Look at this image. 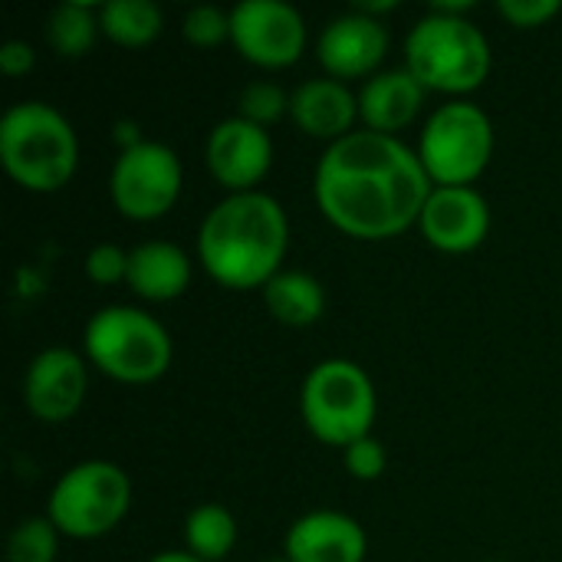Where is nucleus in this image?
Returning <instances> with one entry per match:
<instances>
[{
    "label": "nucleus",
    "instance_id": "obj_1",
    "mask_svg": "<svg viewBox=\"0 0 562 562\" xmlns=\"http://www.w3.org/2000/svg\"><path fill=\"white\" fill-rule=\"evenodd\" d=\"M435 184L405 142L352 132L333 142L313 178L323 217L356 240H389L422 221Z\"/></svg>",
    "mask_w": 562,
    "mask_h": 562
},
{
    "label": "nucleus",
    "instance_id": "obj_2",
    "mask_svg": "<svg viewBox=\"0 0 562 562\" xmlns=\"http://www.w3.org/2000/svg\"><path fill=\"white\" fill-rule=\"evenodd\" d=\"M290 217L263 191L227 194L198 231V260L227 290H263L286 260Z\"/></svg>",
    "mask_w": 562,
    "mask_h": 562
},
{
    "label": "nucleus",
    "instance_id": "obj_3",
    "mask_svg": "<svg viewBox=\"0 0 562 562\" xmlns=\"http://www.w3.org/2000/svg\"><path fill=\"white\" fill-rule=\"evenodd\" d=\"M0 165L33 194L66 188L79 168V138L69 119L49 102L26 99L0 119Z\"/></svg>",
    "mask_w": 562,
    "mask_h": 562
},
{
    "label": "nucleus",
    "instance_id": "obj_4",
    "mask_svg": "<svg viewBox=\"0 0 562 562\" xmlns=\"http://www.w3.org/2000/svg\"><path fill=\"white\" fill-rule=\"evenodd\" d=\"M405 69L425 92L464 99L491 76V43L468 16L431 10L405 36Z\"/></svg>",
    "mask_w": 562,
    "mask_h": 562
},
{
    "label": "nucleus",
    "instance_id": "obj_5",
    "mask_svg": "<svg viewBox=\"0 0 562 562\" xmlns=\"http://www.w3.org/2000/svg\"><path fill=\"white\" fill-rule=\"evenodd\" d=\"M86 362L122 385H151L171 366V336L145 310L102 306L89 316L82 333Z\"/></svg>",
    "mask_w": 562,
    "mask_h": 562
},
{
    "label": "nucleus",
    "instance_id": "obj_6",
    "mask_svg": "<svg viewBox=\"0 0 562 562\" xmlns=\"http://www.w3.org/2000/svg\"><path fill=\"white\" fill-rule=\"evenodd\" d=\"M379 412L375 385L369 372L349 359H326L310 369L300 389V415L306 431L329 445L349 448L359 438H369Z\"/></svg>",
    "mask_w": 562,
    "mask_h": 562
},
{
    "label": "nucleus",
    "instance_id": "obj_7",
    "mask_svg": "<svg viewBox=\"0 0 562 562\" xmlns=\"http://www.w3.org/2000/svg\"><path fill=\"white\" fill-rule=\"evenodd\" d=\"M418 158L435 188H471L494 158L491 115L468 99L438 105L422 128Z\"/></svg>",
    "mask_w": 562,
    "mask_h": 562
},
{
    "label": "nucleus",
    "instance_id": "obj_8",
    "mask_svg": "<svg viewBox=\"0 0 562 562\" xmlns=\"http://www.w3.org/2000/svg\"><path fill=\"white\" fill-rule=\"evenodd\" d=\"M128 507V474L112 461H82L53 484L46 517L69 540H99L125 520Z\"/></svg>",
    "mask_w": 562,
    "mask_h": 562
},
{
    "label": "nucleus",
    "instance_id": "obj_9",
    "mask_svg": "<svg viewBox=\"0 0 562 562\" xmlns=\"http://www.w3.org/2000/svg\"><path fill=\"white\" fill-rule=\"evenodd\" d=\"M181 161L161 142H142L119 151L109 178L112 204L122 217L148 224L165 217L181 198Z\"/></svg>",
    "mask_w": 562,
    "mask_h": 562
},
{
    "label": "nucleus",
    "instance_id": "obj_10",
    "mask_svg": "<svg viewBox=\"0 0 562 562\" xmlns=\"http://www.w3.org/2000/svg\"><path fill=\"white\" fill-rule=\"evenodd\" d=\"M231 43L260 69H286L306 49V23L283 0H240L231 10Z\"/></svg>",
    "mask_w": 562,
    "mask_h": 562
},
{
    "label": "nucleus",
    "instance_id": "obj_11",
    "mask_svg": "<svg viewBox=\"0 0 562 562\" xmlns=\"http://www.w3.org/2000/svg\"><path fill=\"white\" fill-rule=\"evenodd\" d=\"M204 165L221 188H227L231 194H247L257 191V184L267 178L273 165V142L267 128L231 115L211 128L204 145Z\"/></svg>",
    "mask_w": 562,
    "mask_h": 562
},
{
    "label": "nucleus",
    "instance_id": "obj_12",
    "mask_svg": "<svg viewBox=\"0 0 562 562\" xmlns=\"http://www.w3.org/2000/svg\"><path fill=\"white\" fill-rule=\"evenodd\" d=\"M86 389H89L86 359L76 349H66V346L43 349L30 362V369L23 375L26 412L36 422H46V425L69 422L82 408Z\"/></svg>",
    "mask_w": 562,
    "mask_h": 562
},
{
    "label": "nucleus",
    "instance_id": "obj_13",
    "mask_svg": "<svg viewBox=\"0 0 562 562\" xmlns=\"http://www.w3.org/2000/svg\"><path fill=\"white\" fill-rule=\"evenodd\" d=\"M389 30L382 20L349 10L326 23L316 43V56L329 79H369L379 72L389 53Z\"/></svg>",
    "mask_w": 562,
    "mask_h": 562
},
{
    "label": "nucleus",
    "instance_id": "obj_14",
    "mask_svg": "<svg viewBox=\"0 0 562 562\" xmlns=\"http://www.w3.org/2000/svg\"><path fill=\"white\" fill-rule=\"evenodd\" d=\"M418 227L435 250L471 254L491 234V207L474 188H435Z\"/></svg>",
    "mask_w": 562,
    "mask_h": 562
},
{
    "label": "nucleus",
    "instance_id": "obj_15",
    "mask_svg": "<svg viewBox=\"0 0 562 562\" xmlns=\"http://www.w3.org/2000/svg\"><path fill=\"white\" fill-rule=\"evenodd\" d=\"M369 537L362 524L339 510L303 514L283 540L290 562H366Z\"/></svg>",
    "mask_w": 562,
    "mask_h": 562
},
{
    "label": "nucleus",
    "instance_id": "obj_16",
    "mask_svg": "<svg viewBox=\"0 0 562 562\" xmlns=\"http://www.w3.org/2000/svg\"><path fill=\"white\" fill-rule=\"evenodd\" d=\"M290 119L303 135L333 145L352 135V125L359 119V99L339 79H306L290 92Z\"/></svg>",
    "mask_w": 562,
    "mask_h": 562
},
{
    "label": "nucleus",
    "instance_id": "obj_17",
    "mask_svg": "<svg viewBox=\"0 0 562 562\" xmlns=\"http://www.w3.org/2000/svg\"><path fill=\"white\" fill-rule=\"evenodd\" d=\"M359 99V122L366 132L375 135H392L408 128L422 105H425V86L402 66V69H382L362 82L356 92Z\"/></svg>",
    "mask_w": 562,
    "mask_h": 562
},
{
    "label": "nucleus",
    "instance_id": "obj_18",
    "mask_svg": "<svg viewBox=\"0 0 562 562\" xmlns=\"http://www.w3.org/2000/svg\"><path fill=\"white\" fill-rule=\"evenodd\" d=\"M135 296L148 303H171L191 283V260L171 240H145L128 250V280Z\"/></svg>",
    "mask_w": 562,
    "mask_h": 562
},
{
    "label": "nucleus",
    "instance_id": "obj_19",
    "mask_svg": "<svg viewBox=\"0 0 562 562\" xmlns=\"http://www.w3.org/2000/svg\"><path fill=\"white\" fill-rule=\"evenodd\" d=\"M263 306L280 326H313L326 313V290L316 277L303 270H280L263 286Z\"/></svg>",
    "mask_w": 562,
    "mask_h": 562
},
{
    "label": "nucleus",
    "instance_id": "obj_20",
    "mask_svg": "<svg viewBox=\"0 0 562 562\" xmlns=\"http://www.w3.org/2000/svg\"><path fill=\"white\" fill-rule=\"evenodd\" d=\"M99 26L112 43L125 49H142L161 36L165 16L151 0H109L99 7Z\"/></svg>",
    "mask_w": 562,
    "mask_h": 562
},
{
    "label": "nucleus",
    "instance_id": "obj_21",
    "mask_svg": "<svg viewBox=\"0 0 562 562\" xmlns=\"http://www.w3.org/2000/svg\"><path fill=\"white\" fill-rule=\"evenodd\" d=\"M102 33L99 26V7L92 3H59L46 16V43L53 46L56 56L63 59H79L95 46V36Z\"/></svg>",
    "mask_w": 562,
    "mask_h": 562
},
{
    "label": "nucleus",
    "instance_id": "obj_22",
    "mask_svg": "<svg viewBox=\"0 0 562 562\" xmlns=\"http://www.w3.org/2000/svg\"><path fill=\"white\" fill-rule=\"evenodd\" d=\"M184 543L188 553L204 562H221L237 547V520L221 504H201L184 520Z\"/></svg>",
    "mask_w": 562,
    "mask_h": 562
},
{
    "label": "nucleus",
    "instance_id": "obj_23",
    "mask_svg": "<svg viewBox=\"0 0 562 562\" xmlns=\"http://www.w3.org/2000/svg\"><path fill=\"white\" fill-rule=\"evenodd\" d=\"M59 537L49 517H26L7 540V562H56Z\"/></svg>",
    "mask_w": 562,
    "mask_h": 562
},
{
    "label": "nucleus",
    "instance_id": "obj_24",
    "mask_svg": "<svg viewBox=\"0 0 562 562\" xmlns=\"http://www.w3.org/2000/svg\"><path fill=\"white\" fill-rule=\"evenodd\" d=\"M290 112V95L283 86L270 82V79H257L250 82L244 92H240V102H237V115L267 128L273 122H280L283 115Z\"/></svg>",
    "mask_w": 562,
    "mask_h": 562
},
{
    "label": "nucleus",
    "instance_id": "obj_25",
    "mask_svg": "<svg viewBox=\"0 0 562 562\" xmlns=\"http://www.w3.org/2000/svg\"><path fill=\"white\" fill-rule=\"evenodd\" d=\"M181 33L191 46H201V49L221 46L231 40V13H224L221 7H211V3L191 7L184 13Z\"/></svg>",
    "mask_w": 562,
    "mask_h": 562
},
{
    "label": "nucleus",
    "instance_id": "obj_26",
    "mask_svg": "<svg viewBox=\"0 0 562 562\" xmlns=\"http://www.w3.org/2000/svg\"><path fill=\"white\" fill-rule=\"evenodd\" d=\"M86 277L99 286H115L128 280V250L115 244H95L86 254Z\"/></svg>",
    "mask_w": 562,
    "mask_h": 562
},
{
    "label": "nucleus",
    "instance_id": "obj_27",
    "mask_svg": "<svg viewBox=\"0 0 562 562\" xmlns=\"http://www.w3.org/2000/svg\"><path fill=\"white\" fill-rule=\"evenodd\" d=\"M346 458V471L356 477V481H379L389 468V454H385V445L375 441L372 435L369 438H359L356 445H349L342 451Z\"/></svg>",
    "mask_w": 562,
    "mask_h": 562
},
{
    "label": "nucleus",
    "instance_id": "obj_28",
    "mask_svg": "<svg viewBox=\"0 0 562 562\" xmlns=\"http://www.w3.org/2000/svg\"><path fill=\"white\" fill-rule=\"evenodd\" d=\"M562 10L560 0H501L497 13L517 30H537Z\"/></svg>",
    "mask_w": 562,
    "mask_h": 562
},
{
    "label": "nucleus",
    "instance_id": "obj_29",
    "mask_svg": "<svg viewBox=\"0 0 562 562\" xmlns=\"http://www.w3.org/2000/svg\"><path fill=\"white\" fill-rule=\"evenodd\" d=\"M36 66V53L26 40H10L0 46V72L3 76H26Z\"/></svg>",
    "mask_w": 562,
    "mask_h": 562
},
{
    "label": "nucleus",
    "instance_id": "obj_30",
    "mask_svg": "<svg viewBox=\"0 0 562 562\" xmlns=\"http://www.w3.org/2000/svg\"><path fill=\"white\" fill-rule=\"evenodd\" d=\"M148 562H204V560H198V557H194V553H188V550H165V553L151 557Z\"/></svg>",
    "mask_w": 562,
    "mask_h": 562
},
{
    "label": "nucleus",
    "instance_id": "obj_31",
    "mask_svg": "<svg viewBox=\"0 0 562 562\" xmlns=\"http://www.w3.org/2000/svg\"><path fill=\"white\" fill-rule=\"evenodd\" d=\"M267 562H290L286 557H273V560H267Z\"/></svg>",
    "mask_w": 562,
    "mask_h": 562
}]
</instances>
